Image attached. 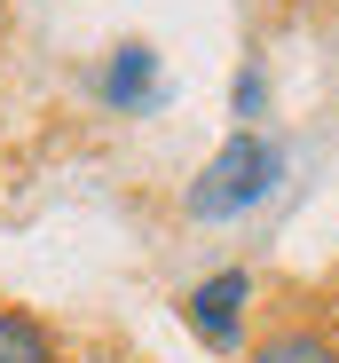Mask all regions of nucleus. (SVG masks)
<instances>
[{
	"label": "nucleus",
	"instance_id": "obj_1",
	"mask_svg": "<svg viewBox=\"0 0 339 363\" xmlns=\"http://www.w3.org/2000/svg\"><path fill=\"white\" fill-rule=\"evenodd\" d=\"M276 182H285V150L268 135H229L205 158V174L190 182V213L197 221H237L245 206H260L276 190Z\"/></svg>",
	"mask_w": 339,
	"mask_h": 363
},
{
	"label": "nucleus",
	"instance_id": "obj_2",
	"mask_svg": "<svg viewBox=\"0 0 339 363\" xmlns=\"http://www.w3.org/2000/svg\"><path fill=\"white\" fill-rule=\"evenodd\" d=\"M245 300H253V277H245V269H221V277L190 284L182 316H190V332H197L205 347H221V355H229V347L245 340Z\"/></svg>",
	"mask_w": 339,
	"mask_h": 363
},
{
	"label": "nucleus",
	"instance_id": "obj_3",
	"mask_svg": "<svg viewBox=\"0 0 339 363\" xmlns=\"http://www.w3.org/2000/svg\"><path fill=\"white\" fill-rule=\"evenodd\" d=\"M95 95H103L110 111H150V103H158V48L127 40V48L95 72Z\"/></svg>",
	"mask_w": 339,
	"mask_h": 363
},
{
	"label": "nucleus",
	"instance_id": "obj_4",
	"mask_svg": "<svg viewBox=\"0 0 339 363\" xmlns=\"http://www.w3.org/2000/svg\"><path fill=\"white\" fill-rule=\"evenodd\" d=\"M0 363H64L55 355V332L24 308H0Z\"/></svg>",
	"mask_w": 339,
	"mask_h": 363
},
{
	"label": "nucleus",
	"instance_id": "obj_5",
	"mask_svg": "<svg viewBox=\"0 0 339 363\" xmlns=\"http://www.w3.org/2000/svg\"><path fill=\"white\" fill-rule=\"evenodd\" d=\"M253 363H339V347L323 332H268Z\"/></svg>",
	"mask_w": 339,
	"mask_h": 363
},
{
	"label": "nucleus",
	"instance_id": "obj_6",
	"mask_svg": "<svg viewBox=\"0 0 339 363\" xmlns=\"http://www.w3.org/2000/svg\"><path fill=\"white\" fill-rule=\"evenodd\" d=\"M260 103H268V79L245 64V72H237V118H260Z\"/></svg>",
	"mask_w": 339,
	"mask_h": 363
},
{
	"label": "nucleus",
	"instance_id": "obj_7",
	"mask_svg": "<svg viewBox=\"0 0 339 363\" xmlns=\"http://www.w3.org/2000/svg\"><path fill=\"white\" fill-rule=\"evenodd\" d=\"M0 9H8V0H0Z\"/></svg>",
	"mask_w": 339,
	"mask_h": 363
}]
</instances>
